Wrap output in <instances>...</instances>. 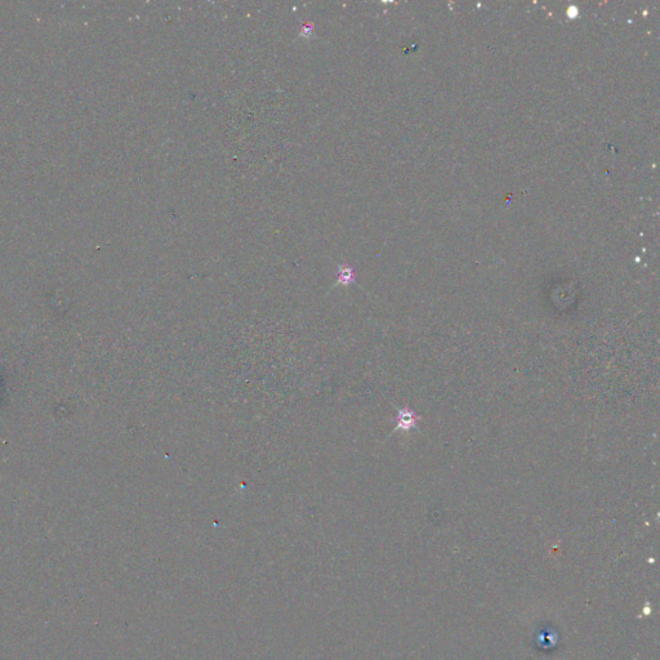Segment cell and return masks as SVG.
I'll return each instance as SVG.
<instances>
[{
	"label": "cell",
	"mask_w": 660,
	"mask_h": 660,
	"mask_svg": "<svg viewBox=\"0 0 660 660\" xmlns=\"http://www.w3.org/2000/svg\"><path fill=\"white\" fill-rule=\"evenodd\" d=\"M312 35H313V26H312V25H311V24H305V25H303L302 30H300V36H303V37H306V39H308V37H311Z\"/></svg>",
	"instance_id": "cell-3"
},
{
	"label": "cell",
	"mask_w": 660,
	"mask_h": 660,
	"mask_svg": "<svg viewBox=\"0 0 660 660\" xmlns=\"http://www.w3.org/2000/svg\"><path fill=\"white\" fill-rule=\"evenodd\" d=\"M418 419V416L413 410H409V409L400 410L398 414V428L404 429V431L414 428L417 426Z\"/></svg>",
	"instance_id": "cell-1"
},
{
	"label": "cell",
	"mask_w": 660,
	"mask_h": 660,
	"mask_svg": "<svg viewBox=\"0 0 660 660\" xmlns=\"http://www.w3.org/2000/svg\"><path fill=\"white\" fill-rule=\"evenodd\" d=\"M355 271L348 265H342L338 270V284L340 285H348L355 280Z\"/></svg>",
	"instance_id": "cell-2"
}]
</instances>
